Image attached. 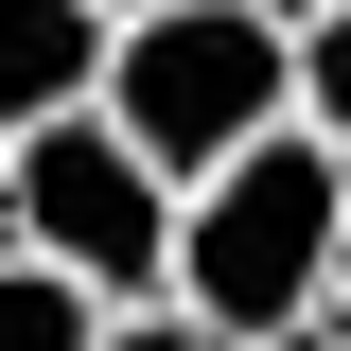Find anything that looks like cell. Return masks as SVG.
<instances>
[{
  "label": "cell",
  "instance_id": "cell-1",
  "mask_svg": "<svg viewBox=\"0 0 351 351\" xmlns=\"http://www.w3.org/2000/svg\"><path fill=\"white\" fill-rule=\"evenodd\" d=\"M334 263H351V158L299 141V123L176 193V316H211L228 351H281L334 299Z\"/></svg>",
  "mask_w": 351,
  "mask_h": 351
},
{
  "label": "cell",
  "instance_id": "cell-2",
  "mask_svg": "<svg viewBox=\"0 0 351 351\" xmlns=\"http://www.w3.org/2000/svg\"><path fill=\"white\" fill-rule=\"evenodd\" d=\"M106 123H123L176 193L228 176L246 141L299 123V18H281V0H176V18H123V53H106Z\"/></svg>",
  "mask_w": 351,
  "mask_h": 351
},
{
  "label": "cell",
  "instance_id": "cell-3",
  "mask_svg": "<svg viewBox=\"0 0 351 351\" xmlns=\"http://www.w3.org/2000/svg\"><path fill=\"white\" fill-rule=\"evenodd\" d=\"M0 193H18V263H53V281H88V299H176V176L141 158L106 106H71V123L0 141Z\"/></svg>",
  "mask_w": 351,
  "mask_h": 351
},
{
  "label": "cell",
  "instance_id": "cell-4",
  "mask_svg": "<svg viewBox=\"0 0 351 351\" xmlns=\"http://www.w3.org/2000/svg\"><path fill=\"white\" fill-rule=\"evenodd\" d=\"M106 18L88 0H0V141H36V123H71V106H106Z\"/></svg>",
  "mask_w": 351,
  "mask_h": 351
},
{
  "label": "cell",
  "instance_id": "cell-5",
  "mask_svg": "<svg viewBox=\"0 0 351 351\" xmlns=\"http://www.w3.org/2000/svg\"><path fill=\"white\" fill-rule=\"evenodd\" d=\"M0 351H106V299L53 263H0Z\"/></svg>",
  "mask_w": 351,
  "mask_h": 351
},
{
  "label": "cell",
  "instance_id": "cell-6",
  "mask_svg": "<svg viewBox=\"0 0 351 351\" xmlns=\"http://www.w3.org/2000/svg\"><path fill=\"white\" fill-rule=\"evenodd\" d=\"M299 141H334V158H351V0H316V18H299Z\"/></svg>",
  "mask_w": 351,
  "mask_h": 351
},
{
  "label": "cell",
  "instance_id": "cell-7",
  "mask_svg": "<svg viewBox=\"0 0 351 351\" xmlns=\"http://www.w3.org/2000/svg\"><path fill=\"white\" fill-rule=\"evenodd\" d=\"M106 351H228V334H211V316H176V299H123V316H106Z\"/></svg>",
  "mask_w": 351,
  "mask_h": 351
},
{
  "label": "cell",
  "instance_id": "cell-8",
  "mask_svg": "<svg viewBox=\"0 0 351 351\" xmlns=\"http://www.w3.org/2000/svg\"><path fill=\"white\" fill-rule=\"evenodd\" d=\"M281 351H351V263H334V299H316V316H299Z\"/></svg>",
  "mask_w": 351,
  "mask_h": 351
},
{
  "label": "cell",
  "instance_id": "cell-9",
  "mask_svg": "<svg viewBox=\"0 0 351 351\" xmlns=\"http://www.w3.org/2000/svg\"><path fill=\"white\" fill-rule=\"evenodd\" d=\"M88 18H106V36H123V18H176V0H88Z\"/></svg>",
  "mask_w": 351,
  "mask_h": 351
},
{
  "label": "cell",
  "instance_id": "cell-10",
  "mask_svg": "<svg viewBox=\"0 0 351 351\" xmlns=\"http://www.w3.org/2000/svg\"><path fill=\"white\" fill-rule=\"evenodd\" d=\"M0 263H18V193H0Z\"/></svg>",
  "mask_w": 351,
  "mask_h": 351
},
{
  "label": "cell",
  "instance_id": "cell-11",
  "mask_svg": "<svg viewBox=\"0 0 351 351\" xmlns=\"http://www.w3.org/2000/svg\"><path fill=\"white\" fill-rule=\"evenodd\" d=\"M281 18H316V0H281Z\"/></svg>",
  "mask_w": 351,
  "mask_h": 351
}]
</instances>
